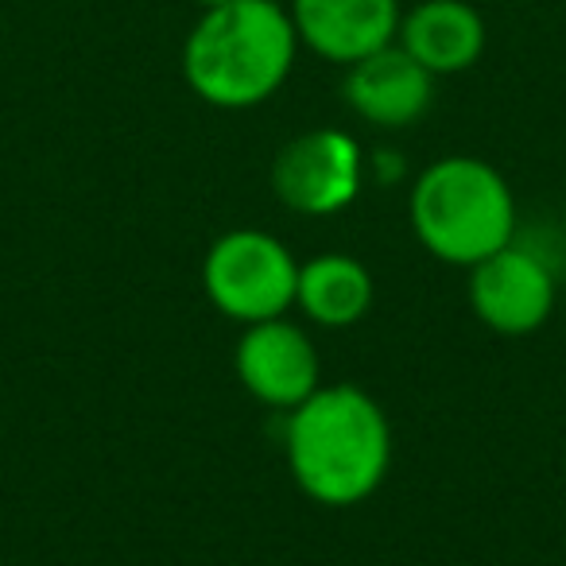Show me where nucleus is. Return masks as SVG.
<instances>
[{"label":"nucleus","mask_w":566,"mask_h":566,"mask_svg":"<svg viewBox=\"0 0 566 566\" xmlns=\"http://www.w3.org/2000/svg\"><path fill=\"white\" fill-rule=\"evenodd\" d=\"M300 51L292 12L275 0L202 9L182 48V78L218 109H252L287 82Z\"/></svg>","instance_id":"f03ea898"},{"label":"nucleus","mask_w":566,"mask_h":566,"mask_svg":"<svg viewBox=\"0 0 566 566\" xmlns=\"http://www.w3.org/2000/svg\"><path fill=\"white\" fill-rule=\"evenodd\" d=\"M202 9H221V4H233V0H198Z\"/></svg>","instance_id":"f8f14e48"},{"label":"nucleus","mask_w":566,"mask_h":566,"mask_svg":"<svg viewBox=\"0 0 566 566\" xmlns=\"http://www.w3.org/2000/svg\"><path fill=\"white\" fill-rule=\"evenodd\" d=\"M373 275L357 256L346 252H323V256L300 264V287H295V303L315 326L326 331H342V326H357L373 307Z\"/></svg>","instance_id":"9b49d317"},{"label":"nucleus","mask_w":566,"mask_h":566,"mask_svg":"<svg viewBox=\"0 0 566 566\" xmlns=\"http://www.w3.org/2000/svg\"><path fill=\"white\" fill-rule=\"evenodd\" d=\"M202 287L221 315L237 323H268L295 307L300 260L264 229H233L206 252Z\"/></svg>","instance_id":"20e7f679"},{"label":"nucleus","mask_w":566,"mask_h":566,"mask_svg":"<svg viewBox=\"0 0 566 566\" xmlns=\"http://www.w3.org/2000/svg\"><path fill=\"white\" fill-rule=\"evenodd\" d=\"M287 12L303 48L338 66L388 48L400 32V0H292Z\"/></svg>","instance_id":"1a4fd4ad"},{"label":"nucleus","mask_w":566,"mask_h":566,"mask_svg":"<svg viewBox=\"0 0 566 566\" xmlns=\"http://www.w3.org/2000/svg\"><path fill=\"white\" fill-rule=\"evenodd\" d=\"M396 43L434 78L462 74L485 51V20L470 0H419L400 17Z\"/></svg>","instance_id":"9d476101"},{"label":"nucleus","mask_w":566,"mask_h":566,"mask_svg":"<svg viewBox=\"0 0 566 566\" xmlns=\"http://www.w3.org/2000/svg\"><path fill=\"white\" fill-rule=\"evenodd\" d=\"M411 229L431 256L473 268L516 237V198L493 164L434 159L411 187Z\"/></svg>","instance_id":"7ed1b4c3"},{"label":"nucleus","mask_w":566,"mask_h":566,"mask_svg":"<svg viewBox=\"0 0 566 566\" xmlns=\"http://www.w3.org/2000/svg\"><path fill=\"white\" fill-rule=\"evenodd\" d=\"M558 300L555 275L535 252L504 244L470 268V307L493 334L524 338L551 318Z\"/></svg>","instance_id":"423d86ee"},{"label":"nucleus","mask_w":566,"mask_h":566,"mask_svg":"<svg viewBox=\"0 0 566 566\" xmlns=\"http://www.w3.org/2000/svg\"><path fill=\"white\" fill-rule=\"evenodd\" d=\"M283 450L303 493L331 509H349L385 481L392 465V427L365 388L318 385L287 416Z\"/></svg>","instance_id":"f257e3e1"},{"label":"nucleus","mask_w":566,"mask_h":566,"mask_svg":"<svg viewBox=\"0 0 566 566\" xmlns=\"http://www.w3.org/2000/svg\"><path fill=\"white\" fill-rule=\"evenodd\" d=\"M237 380L252 400L292 411L318 388V349L303 326L287 318L244 326L237 342Z\"/></svg>","instance_id":"0eeeda50"},{"label":"nucleus","mask_w":566,"mask_h":566,"mask_svg":"<svg viewBox=\"0 0 566 566\" xmlns=\"http://www.w3.org/2000/svg\"><path fill=\"white\" fill-rule=\"evenodd\" d=\"M342 97L369 125L408 128L431 109L434 74L423 71L400 43H388L346 66Z\"/></svg>","instance_id":"6e6552de"},{"label":"nucleus","mask_w":566,"mask_h":566,"mask_svg":"<svg viewBox=\"0 0 566 566\" xmlns=\"http://www.w3.org/2000/svg\"><path fill=\"white\" fill-rule=\"evenodd\" d=\"M272 190L287 210L326 218L361 190V148L342 128H311L287 140L272 164Z\"/></svg>","instance_id":"39448f33"}]
</instances>
